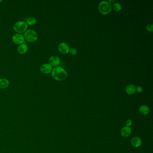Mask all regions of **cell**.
Segmentation results:
<instances>
[{"instance_id": "cell-1", "label": "cell", "mask_w": 153, "mask_h": 153, "mask_svg": "<svg viewBox=\"0 0 153 153\" xmlns=\"http://www.w3.org/2000/svg\"><path fill=\"white\" fill-rule=\"evenodd\" d=\"M52 75L53 78L57 81L64 80L66 79L67 76L66 71L60 67H56L53 68Z\"/></svg>"}, {"instance_id": "cell-2", "label": "cell", "mask_w": 153, "mask_h": 153, "mask_svg": "<svg viewBox=\"0 0 153 153\" xmlns=\"http://www.w3.org/2000/svg\"><path fill=\"white\" fill-rule=\"evenodd\" d=\"M25 40L29 42H34L37 41L38 34L37 32L33 29H28L25 32L24 34Z\"/></svg>"}, {"instance_id": "cell-3", "label": "cell", "mask_w": 153, "mask_h": 153, "mask_svg": "<svg viewBox=\"0 0 153 153\" xmlns=\"http://www.w3.org/2000/svg\"><path fill=\"white\" fill-rule=\"evenodd\" d=\"M28 25L26 22L20 21L16 22L13 26V29L16 33L22 34L27 30Z\"/></svg>"}, {"instance_id": "cell-4", "label": "cell", "mask_w": 153, "mask_h": 153, "mask_svg": "<svg viewBox=\"0 0 153 153\" xmlns=\"http://www.w3.org/2000/svg\"><path fill=\"white\" fill-rule=\"evenodd\" d=\"M99 12L103 14H107L111 12L112 7L111 3L109 2L103 1L101 2L98 5Z\"/></svg>"}, {"instance_id": "cell-5", "label": "cell", "mask_w": 153, "mask_h": 153, "mask_svg": "<svg viewBox=\"0 0 153 153\" xmlns=\"http://www.w3.org/2000/svg\"><path fill=\"white\" fill-rule=\"evenodd\" d=\"M12 39L13 42L18 45H20L25 43L24 37L22 34H14L13 35Z\"/></svg>"}, {"instance_id": "cell-6", "label": "cell", "mask_w": 153, "mask_h": 153, "mask_svg": "<svg viewBox=\"0 0 153 153\" xmlns=\"http://www.w3.org/2000/svg\"><path fill=\"white\" fill-rule=\"evenodd\" d=\"M58 49L60 53L64 55H66L68 53L70 49L69 46L65 43H60L58 45Z\"/></svg>"}, {"instance_id": "cell-7", "label": "cell", "mask_w": 153, "mask_h": 153, "mask_svg": "<svg viewBox=\"0 0 153 153\" xmlns=\"http://www.w3.org/2000/svg\"><path fill=\"white\" fill-rule=\"evenodd\" d=\"M41 72L44 74H49L52 72V66L49 64H44L41 66L40 68Z\"/></svg>"}, {"instance_id": "cell-8", "label": "cell", "mask_w": 153, "mask_h": 153, "mask_svg": "<svg viewBox=\"0 0 153 153\" xmlns=\"http://www.w3.org/2000/svg\"><path fill=\"white\" fill-rule=\"evenodd\" d=\"M49 62L52 66L57 67L60 64V59L58 57L56 56H52L49 59Z\"/></svg>"}, {"instance_id": "cell-9", "label": "cell", "mask_w": 153, "mask_h": 153, "mask_svg": "<svg viewBox=\"0 0 153 153\" xmlns=\"http://www.w3.org/2000/svg\"><path fill=\"white\" fill-rule=\"evenodd\" d=\"M131 133V129L129 127L125 126L123 127L120 131V134L123 137H128L130 135Z\"/></svg>"}, {"instance_id": "cell-10", "label": "cell", "mask_w": 153, "mask_h": 153, "mask_svg": "<svg viewBox=\"0 0 153 153\" xmlns=\"http://www.w3.org/2000/svg\"><path fill=\"white\" fill-rule=\"evenodd\" d=\"M28 46H27L26 43L19 45L17 49L18 52L21 55H24L25 53H26L28 50Z\"/></svg>"}, {"instance_id": "cell-11", "label": "cell", "mask_w": 153, "mask_h": 153, "mask_svg": "<svg viewBox=\"0 0 153 153\" xmlns=\"http://www.w3.org/2000/svg\"><path fill=\"white\" fill-rule=\"evenodd\" d=\"M131 143L132 146L135 147H138L141 145V141L139 137H135L132 138Z\"/></svg>"}, {"instance_id": "cell-12", "label": "cell", "mask_w": 153, "mask_h": 153, "mask_svg": "<svg viewBox=\"0 0 153 153\" xmlns=\"http://www.w3.org/2000/svg\"><path fill=\"white\" fill-rule=\"evenodd\" d=\"M10 82L6 78L0 79V88L5 89L9 86Z\"/></svg>"}, {"instance_id": "cell-13", "label": "cell", "mask_w": 153, "mask_h": 153, "mask_svg": "<svg viewBox=\"0 0 153 153\" xmlns=\"http://www.w3.org/2000/svg\"><path fill=\"white\" fill-rule=\"evenodd\" d=\"M136 87L133 85H129L126 88V92L129 94H132L136 92Z\"/></svg>"}, {"instance_id": "cell-14", "label": "cell", "mask_w": 153, "mask_h": 153, "mask_svg": "<svg viewBox=\"0 0 153 153\" xmlns=\"http://www.w3.org/2000/svg\"><path fill=\"white\" fill-rule=\"evenodd\" d=\"M139 111L141 113V114H148V113L150 112V109L146 105H142L139 108Z\"/></svg>"}, {"instance_id": "cell-15", "label": "cell", "mask_w": 153, "mask_h": 153, "mask_svg": "<svg viewBox=\"0 0 153 153\" xmlns=\"http://www.w3.org/2000/svg\"><path fill=\"white\" fill-rule=\"evenodd\" d=\"M26 23L28 25L32 26L37 23V19L34 17H29L26 19Z\"/></svg>"}, {"instance_id": "cell-16", "label": "cell", "mask_w": 153, "mask_h": 153, "mask_svg": "<svg viewBox=\"0 0 153 153\" xmlns=\"http://www.w3.org/2000/svg\"><path fill=\"white\" fill-rule=\"evenodd\" d=\"M112 8L114 11H119L122 9V6L119 3H115L112 5Z\"/></svg>"}, {"instance_id": "cell-17", "label": "cell", "mask_w": 153, "mask_h": 153, "mask_svg": "<svg viewBox=\"0 0 153 153\" xmlns=\"http://www.w3.org/2000/svg\"><path fill=\"white\" fill-rule=\"evenodd\" d=\"M153 25L152 24H149L146 26V30L148 32H152L153 31Z\"/></svg>"}, {"instance_id": "cell-18", "label": "cell", "mask_w": 153, "mask_h": 153, "mask_svg": "<svg viewBox=\"0 0 153 153\" xmlns=\"http://www.w3.org/2000/svg\"><path fill=\"white\" fill-rule=\"evenodd\" d=\"M69 52H70V54L73 55H76L77 53V50L76 49H74V48H72V49H70V51Z\"/></svg>"}, {"instance_id": "cell-19", "label": "cell", "mask_w": 153, "mask_h": 153, "mask_svg": "<svg viewBox=\"0 0 153 153\" xmlns=\"http://www.w3.org/2000/svg\"><path fill=\"white\" fill-rule=\"evenodd\" d=\"M126 124L128 127L130 126L131 125H132V120H127V121L126 122Z\"/></svg>"}, {"instance_id": "cell-20", "label": "cell", "mask_w": 153, "mask_h": 153, "mask_svg": "<svg viewBox=\"0 0 153 153\" xmlns=\"http://www.w3.org/2000/svg\"><path fill=\"white\" fill-rule=\"evenodd\" d=\"M142 88L141 87L138 86L137 88H136V91H137L138 93H141V92L142 91Z\"/></svg>"}, {"instance_id": "cell-21", "label": "cell", "mask_w": 153, "mask_h": 153, "mask_svg": "<svg viewBox=\"0 0 153 153\" xmlns=\"http://www.w3.org/2000/svg\"><path fill=\"white\" fill-rule=\"evenodd\" d=\"M2 2V0H1V1H0V2Z\"/></svg>"}]
</instances>
